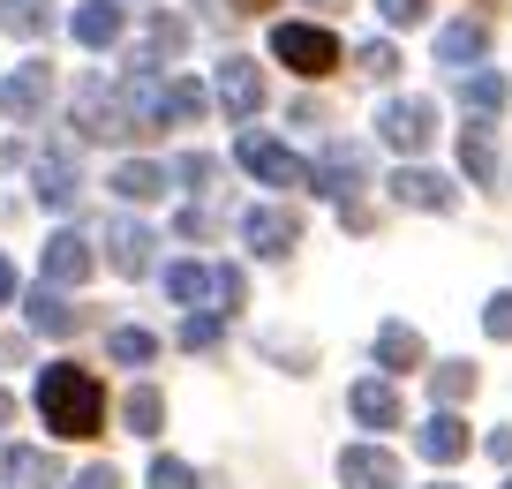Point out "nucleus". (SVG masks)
I'll return each instance as SVG.
<instances>
[{
    "instance_id": "473e14b6",
    "label": "nucleus",
    "mask_w": 512,
    "mask_h": 489,
    "mask_svg": "<svg viewBox=\"0 0 512 489\" xmlns=\"http://www.w3.org/2000/svg\"><path fill=\"white\" fill-rule=\"evenodd\" d=\"M181 46H189V23H181V16H151V53H166V61H174Z\"/></svg>"
},
{
    "instance_id": "b1692460",
    "label": "nucleus",
    "mask_w": 512,
    "mask_h": 489,
    "mask_svg": "<svg viewBox=\"0 0 512 489\" xmlns=\"http://www.w3.org/2000/svg\"><path fill=\"white\" fill-rule=\"evenodd\" d=\"M460 98H467V113H475V121H490L512 91H505V76H497V68H475V76H460Z\"/></svg>"
},
{
    "instance_id": "5701e85b",
    "label": "nucleus",
    "mask_w": 512,
    "mask_h": 489,
    "mask_svg": "<svg viewBox=\"0 0 512 489\" xmlns=\"http://www.w3.org/2000/svg\"><path fill=\"white\" fill-rule=\"evenodd\" d=\"M460 166H467V181H497V143H490L482 121L460 128Z\"/></svg>"
},
{
    "instance_id": "c03bdc74",
    "label": "nucleus",
    "mask_w": 512,
    "mask_h": 489,
    "mask_svg": "<svg viewBox=\"0 0 512 489\" xmlns=\"http://www.w3.org/2000/svg\"><path fill=\"white\" fill-rule=\"evenodd\" d=\"M505 489H512V482H505Z\"/></svg>"
},
{
    "instance_id": "7ed1b4c3",
    "label": "nucleus",
    "mask_w": 512,
    "mask_h": 489,
    "mask_svg": "<svg viewBox=\"0 0 512 489\" xmlns=\"http://www.w3.org/2000/svg\"><path fill=\"white\" fill-rule=\"evenodd\" d=\"M272 53L294 68V76H332V68H339V38L317 31V23H279V31H272Z\"/></svg>"
},
{
    "instance_id": "4468645a",
    "label": "nucleus",
    "mask_w": 512,
    "mask_h": 489,
    "mask_svg": "<svg viewBox=\"0 0 512 489\" xmlns=\"http://www.w3.org/2000/svg\"><path fill=\"white\" fill-rule=\"evenodd\" d=\"M415 452L422 459H430V467H452V459H467V422H460V414H430V422H422L415 429Z\"/></svg>"
},
{
    "instance_id": "f8f14e48",
    "label": "nucleus",
    "mask_w": 512,
    "mask_h": 489,
    "mask_svg": "<svg viewBox=\"0 0 512 489\" xmlns=\"http://www.w3.org/2000/svg\"><path fill=\"white\" fill-rule=\"evenodd\" d=\"M151 249H159V241H151V226L106 219V256H113V271H121V279H144V271H151Z\"/></svg>"
},
{
    "instance_id": "e433bc0d",
    "label": "nucleus",
    "mask_w": 512,
    "mask_h": 489,
    "mask_svg": "<svg viewBox=\"0 0 512 489\" xmlns=\"http://www.w3.org/2000/svg\"><path fill=\"white\" fill-rule=\"evenodd\" d=\"M482 332H490V339H512V294H497L490 309H482Z\"/></svg>"
},
{
    "instance_id": "ddd939ff",
    "label": "nucleus",
    "mask_w": 512,
    "mask_h": 489,
    "mask_svg": "<svg viewBox=\"0 0 512 489\" xmlns=\"http://www.w3.org/2000/svg\"><path fill=\"white\" fill-rule=\"evenodd\" d=\"M384 189H392V204H407V211H452V204H460V196H452V181H445V174H422V166H400Z\"/></svg>"
},
{
    "instance_id": "20e7f679",
    "label": "nucleus",
    "mask_w": 512,
    "mask_h": 489,
    "mask_svg": "<svg viewBox=\"0 0 512 489\" xmlns=\"http://www.w3.org/2000/svg\"><path fill=\"white\" fill-rule=\"evenodd\" d=\"M31 196L46 211H76V196H83V174H76V143H46L38 151V166H31Z\"/></svg>"
},
{
    "instance_id": "393cba45",
    "label": "nucleus",
    "mask_w": 512,
    "mask_h": 489,
    "mask_svg": "<svg viewBox=\"0 0 512 489\" xmlns=\"http://www.w3.org/2000/svg\"><path fill=\"white\" fill-rule=\"evenodd\" d=\"M121 422H128V437H159V422H166V399L151 392V384H136V392L121 399Z\"/></svg>"
},
{
    "instance_id": "f3484780",
    "label": "nucleus",
    "mask_w": 512,
    "mask_h": 489,
    "mask_svg": "<svg viewBox=\"0 0 512 489\" xmlns=\"http://www.w3.org/2000/svg\"><path fill=\"white\" fill-rule=\"evenodd\" d=\"M91 279V241L83 234H53L46 241V286H83Z\"/></svg>"
},
{
    "instance_id": "bb28decb",
    "label": "nucleus",
    "mask_w": 512,
    "mask_h": 489,
    "mask_svg": "<svg viewBox=\"0 0 512 489\" xmlns=\"http://www.w3.org/2000/svg\"><path fill=\"white\" fill-rule=\"evenodd\" d=\"M166 294H174L181 309H196V301H211V271L204 264H166Z\"/></svg>"
},
{
    "instance_id": "9b49d317",
    "label": "nucleus",
    "mask_w": 512,
    "mask_h": 489,
    "mask_svg": "<svg viewBox=\"0 0 512 489\" xmlns=\"http://www.w3.org/2000/svg\"><path fill=\"white\" fill-rule=\"evenodd\" d=\"M219 106L234 113V121H256V106H264V76H256V61H241V53L219 61Z\"/></svg>"
},
{
    "instance_id": "39448f33",
    "label": "nucleus",
    "mask_w": 512,
    "mask_h": 489,
    "mask_svg": "<svg viewBox=\"0 0 512 489\" xmlns=\"http://www.w3.org/2000/svg\"><path fill=\"white\" fill-rule=\"evenodd\" d=\"M369 181V158H362V143H324V158L309 166V189L317 196H332V204H354V189Z\"/></svg>"
},
{
    "instance_id": "c756f323",
    "label": "nucleus",
    "mask_w": 512,
    "mask_h": 489,
    "mask_svg": "<svg viewBox=\"0 0 512 489\" xmlns=\"http://www.w3.org/2000/svg\"><path fill=\"white\" fill-rule=\"evenodd\" d=\"M211 301H219V316H234L241 301H249V279H241L234 264H219V271H211Z\"/></svg>"
},
{
    "instance_id": "2f4dec72",
    "label": "nucleus",
    "mask_w": 512,
    "mask_h": 489,
    "mask_svg": "<svg viewBox=\"0 0 512 489\" xmlns=\"http://www.w3.org/2000/svg\"><path fill=\"white\" fill-rule=\"evenodd\" d=\"M174 181H189V189H211V181H219V158H211V151L174 158Z\"/></svg>"
},
{
    "instance_id": "aec40b11",
    "label": "nucleus",
    "mask_w": 512,
    "mask_h": 489,
    "mask_svg": "<svg viewBox=\"0 0 512 489\" xmlns=\"http://www.w3.org/2000/svg\"><path fill=\"white\" fill-rule=\"evenodd\" d=\"M377 369H392V377L422 369V332H415V324H384V332H377Z\"/></svg>"
},
{
    "instance_id": "a211bd4d",
    "label": "nucleus",
    "mask_w": 512,
    "mask_h": 489,
    "mask_svg": "<svg viewBox=\"0 0 512 489\" xmlns=\"http://www.w3.org/2000/svg\"><path fill=\"white\" fill-rule=\"evenodd\" d=\"M482 46H490V23H482V16H460V23H445V31H437V61H445V68L482 61Z\"/></svg>"
},
{
    "instance_id": "79ce46f5",
    "label": "nucleus",
    "mask_w": 512,
    "mask_h": 489,
    "mask_svg": "<svg viewBox=\"0 0 512 489\" xmlns=\"http://www.w3.org/2000/svg\"><path fill=\"white\" fill-rule=\"evenodd\" d=\"M8 414H16V407H8V392H0V422H8Z\"/></svg>"
},
{
    "instance_id": "4c0bfd02",
    "label": "nucleus",
    "mask_w": 512,
    "mask_h": 489,
    "mask_svg": "<svg viewBox=\"0 0 512 489\" xmlns=\"http://www.w3.org/2000/svg\"><path fill=\"white\" fill-rule=\"evenodd\" d=\"M68 489H121V474H113V467H83Z\"/></svg>"
},
{
    "instance_id": "2eb2a0df",
    "label": "nucleus",
    "mask_w": 512,
    "mask_h": 489,
    "mask_svg": "<svg viewBox=\"0 0 512 489\" xmlns=\"http://www.w3.org/2000/svg\"><path fill=\"white\" fill-rule=\"evenodd\" d=\"M347 407H354V422H362V429H400V392H392L384 377H362L347 392Z\"/></svg>"
},
{
    "instance_id": "72a5a7b5",
    "label": "nucleus",
    "mask_w": 512,
    "mask_h": 489,
    "mask_svg": "<svg viewBox=\"0 0 512 489\" xmlns=\"http://www.w3.org/2000/svg\"><path fill=\"white\" fill-rule=\"evenodd\" d=\"M151 489H196V467H189V459H151Z\"/></svg>"
},
{
    "instance_id": "0eeeda50",
    "label": "nucleus",
    "mask_w": 512,
    "mask_h": 489,
    "mask_svg": "<svg viewBox=\"0 0 512 489\" xmlns=\"http://www.w3.org/2000/svg\"><path fill=\"white\" fill-rule=\"evenodd\" d=\"M46 98H53V68L46 61H23V68L0 76V113H16V121H38Z\"/></svg>"
},
{
    "instance_id": "c85d7f7f",
    "label": "nucleus",
    "mask_w": 512,
    "mask_h": 489,
    "mask_svg": "<svg viewBox=\"0 0 512 489\" xmlns=\"http://www.w3.org/2000/svg\"><path fill=\"white\" fill-rule=\"evenodd\" d=\"M430 392H437V407H460V399L475 392V369H467V362H437L430 369Z\"/></svg>"
},
{
    "instance_id": "ea45409f",
    "label": "nucleus",
    "mask_w": 512,
    "mask_h": 489,
    "mask_svg": "<svg viewBox=\"0 0 512 489\" xmlns=\"http://www.w3.org/2000/svg\"><path fill=\"white\" fill-rule=\"evenodd\" d=\"M16 294V264H8V256H0V301Z\"/></svg>"
},
{
    "instance_id": "a878e982",
    "label": "nucleus",
    "mask_w": 512,
    "mask_h": 489,
    "mask_svg": "<svg viewBox=\"0 0 512 489\" xmlns=\"http://www.w3.org/2000/svg\"><path fill=\"white\" fill-rule=\"evenodd\" d=\"M106 354H113L121 369H144V362H159V339L136 332V324H121V332H106Z\"/></svg>"
},
{
    "instance_id": "dca6fc26",
    "label": "nucleus",
    "mask_w": 512,
    "mask_h": 489,
    "mask_svg": "<svg viewBox=\"0 0 512 489\" xmlns=\"http://www.w3.org/2000/svg\"><path fill=\"white\" fill-rule=\"evenodd\" d=\"M0 482H8V489H53V482H61V467H53V452H38V444H8Z\"/></svg>"
},
{
    "instance_id": "58836bf2",
    "label": "nucleus",
    "mask_w": 512,
    "mask_h": 489,
    "mask_svg": "<svg viewBox=\"0 0 512 489\" xmlns=\"http://www.w3.org/2000/svg\"><path fill=\"white\" fill-rule=\"evenodd\" d=\"M482 452H490V459H505V467H512V429H490V444H482Z\"/></svg>"
},
{
    "instance_id": "9d476101",
    "label": "nucleus",
    "mask_w": 512,
    "mask_h": 489,
    "mask_svg": "<svg viewBox=\"0 0 512 489\" xmlns=\"http://www.w3.org/2000/svg\"><path fill=\"white\" fill-rule=\"evenodd\" d=\"M339 482L347 489H400V459L384 444H347L339 452Z\"/></svg>"
},
{
    "instance_id": "7c9ffc66",
    "label": "nucleus",
    "mask_w": 512,
    "mask_h": 489,
    "mask_svg": "<svg viewBox=\"0 0 512 489\" xmlns=\"http://www.w3.org/2000/svg\"><path fill=\"white\" fill-rule=\"evenodd\" d=\"M219 332H226V316H219V309H204V316H189V324H181V347L204 354V347H219Z\"/></svg>"
},
{
    "instance_id": "cd10ccee",
    "label": "nucleus",
    "mask_w": 512,
    "mask_h": 489,
    "mask_svg": "<svg viewBox=\"0 0 512 489\" xmlns=\"http://www.w3.org/2000/svg\"><path fill=\"white\" fill-rule=\"evenodd\" d=\"M204 106H211V98H204V83H189V76H174V83H166V121H181V128H189V121H204Z\"/></svg>"
},
{
    "instance_id": "37998d69",
    "label": "nucleus",
    "mask_w": 512,
    "mask_h": 489,
    "mask_svg": "<svg viewBox=\"0 0 512 489\" xmlns=\"http://www.w3.org/2000/svg\"><path fill=\"white\" fill-rule=\"evenodd\" d=\"M437 489H452V482H437Z\"/></svg>"
},
{
    "instance_id": "f03ea898",
    "label": "nucleus",
    "mask_w": 512,
    "mask_h": 489,
    "mask_svg": "<svg viewBox=\"0 0 512 489\" xmlns=\"http://www.w3.org/2000/svg\"><path fill=\"white\" fill-rule=\"evenodd\" d=\"M234 158L264 181V189H309V158H294L279 136H256V128H249V136L234 143Z\"/></svg>"
},
{
    "instance_id": "6e6552de",
    "label": "nucleus",
    "mask_w": 512,
    "mask_h": 489,
    "mask_svg": "<svg viewBox=\"0 0 512 489\" xmlns=\"http://www.w3.org/2000/svg\"><path fill=\"white\" fill-rule=\"evenodd\" d=\"M241 241H249L256 256H287L294 241H302V219H294L287 204H256L249 219H241Z\"/></svg>"
},
{
    "instance_id": "4be33fe9",
    "label": "nucleus",
    "mask_w": 512,
    "mask_h": 489,
    "mask_svg": "<svg viewBox=\"0 0 512 489\" xmlns=\"http://www.w3.org/2000/svg\"><path fill=\"white\" fill-rule=\"evenodd\" d=\"M0 31L8 38H46L53 31V0H0Z\"/></svg>"
},
{
    "instance_id": "423d86ee",
    "label": "nucleus",
    "mask_w": 512,
    "mask_h": 489,
    "mask_svg": "<svg viewBox=\"0 0 512 489\" xmlns=\"http://www.w3.org/2000/svg\"><path fill=\"white\" fill-rule=\"evenodd\" d=\"M377 136L392 143V151H407V158H415L422 143L437 136V106H430V98H392V106L377 113Z\"/></svg>"
},
{
    "instance_id": "1a4fd4ad",
    "label": "nucleus",
    "mask_w": 512,
    "mask_h": 489,
    "mask_svg": "<svg viewBox=\"0 0 512 489\" xmlns=\"http://www.w3.org/2000/svg\"><path fill=\"white\" fill-rule=\"evenodd\" d=\"M23 316H31V332H46V339H68V332H83V309L61 294V286H46V279H38L31 294H23Z\"/></svg>"
},
{
    "instance_id": "a19ab883",
    "label": "nucleus",
    "mask_w": 512,
    "mask_h": 489,
    "mask_svg": "<svg viewBox=\"0 0 512 489\" xmlns=\"http://www.w3.org/2000/svg\"><path fill=\"white\" fill-rule=\"evenodd\" d=\"M309 8H347V0H309Z\"/></svg>"
},
{
    "instance_id": "412c9836",
    "label": "nucleus",
    "mask_w": 512,
    "mask_h": 489,
    "mask_svg": "<svg viewBox=\"0 0 512 489\" xmlns=\"http://www.w3.org/2000/svg\"><path fill=\"white\" fill-rule=\"evenodd\" d=\"M113 196H128V204H151V196H166V166H151V158H128V166H113Z\"/></svg>"
},
{
    "instance_id": "f257e3e1",
    "label": "nucleus",
    "mask_w": 512,
    "mask_h": 489,
    "mask_svg": "<svg viewBox=\"0 0 512 489\" xmlns=\"http://www.w3.org/2000/svg\"><path fill=\"white\" fill-rule=\"evenodd\" d=\"M38 414H46L53 437H98V422H106V392H98L91 369L53 362V369H38Z\"/></svg>"
},
{
    "instance_id": "6ab92c4d",
    "label": "nucleus",
    "mask_w": 512,
    "mask_h": 489,
    "mask_svg": "<svg viewBox=\"0 0 512 489\" xmlns=\"http://www.w3.org/2000/svg\"><path fill=\"white\" fill-rule=\"evenodd\" d=\"M68 31H76V46L106 53L113 38H121V8H113V0H83V8H76V23H68Z\"/></svg>"
},
{
    "instance_id": "f704fd0d",
    "label": "nucleus",
    "mask_w": 512,
    "mask_h": 489,
    "mask_svg": "<svg viewBox=\"0 0 512 489\" xmlns=\"http://www.w3.org/2000/svg\"><path fill=\"white\" fill-rule=\"evenodd\" d=\"M377 16L392 23V31H415V23L430 16V0H377Z\"/></svg>"
},
{
    "instance_id": "c9c22d12",
    "label": "nucleus",
    "mask_w": 512,
    "mask_h": 489,
    "mask_svg": "<svg viewBox=\"0 0 512 489\" xmlns=\"http://www.w3.org/2000/svg\"><path fill=\"white\" fill-rule=\"evenodd\" d=\"M392 68H400V53H392V46H384V38H369V46H362V76H392Z\"/></svg>"
}]
</instances>
